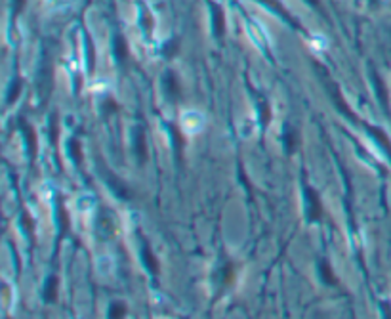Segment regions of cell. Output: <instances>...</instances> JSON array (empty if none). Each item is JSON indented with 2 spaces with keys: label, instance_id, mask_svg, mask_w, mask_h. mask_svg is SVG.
I'll list each match as a JSON object with an SVG mask.
<instances>
[{
  "label": "cell",
  "instance_id": "obj_1",
  "mask_svg": "<svg viewBox=\"0 0 391 319\" xmlns=\"http://www.w3.org/2000/svg\"><path fill=\"white\" fill-rule=\"evenodd\" d=\"M304 199H305V214L309 222H321L322 218V205L321 195L313 189L311 185H304Z\"/></svg>",
  "mask_w": 391,
  "mask_h": 319
},
{
  "label": "cell",
  "instance_id": "obj_2",
  "mask_svg": "<svg viewBox=\"0 0 391 319\" xmlns=\"http://www.w3.org/2000/svg\"><path fill=\"white\" fill-rule=\"evenodd\" d=\"M262 6H266L269 12H273L277 17H281L282 21L286 25H290L292 29H302L300 23H298V19L294 17V14L290 12V10L284 8V4H282L281 0H258Z\"/></svg>",
  "mask_w": 391,
  "mask_h": 319
},
{
  "label": "cell",
  "instance_id": "obj_3",
  "mask_svg": "<svg viewBox=\"0 0 391 319\" xmlns=\"http://www.w3.org/2000/svg\"><path fill=\"white\" fill-rule=\"evenodd\" d=\"M210 10L214 37L216 39H223V35H225V14H223V8L219 4H216V2H210Z\"/></svg>",
  "mask_w": 391,
  "mask_h": 319
},
{
  "label": "cell",
  "instance_id": "obj_4",
  "mask_svg": "<svg viewBox=\"0 0 391 319\" xmlns=\"http://www.w3.org/2000/svg\"><path fill=\"white\" fill-rule=\"evenodd\" d=\"M103 176H105V180H107V185H109L113 193L117 195V197H122V199H130L132 197V192L128 189V185L122 182V180H118L117 176L109 172V168H102Z\"/></svg>",
  "mask_w": 391,
  "mask_h": 319
},
{
  "label": "cell",
  "instance_id": "obj_5",
  "mask_svg": "<svg viewBox=\"0 0 391 319\" xmlns=\"http://www.w3.org/2000/svg\"><path fill=\"white\" fill-rule=\"evenodd\" d=\"M370 79H372V84H374V90H376V96L380 100V104H382L383 111L389 115V98H387V90H385V84H383V80L380 79V75L376 73L374 67H370Z\"/></svg>",
  "mask_w": 391,
  "mask_h": 319
},
{
  "label": "cell",
  "instance_id": "obj_6",
  "mask_svg": "<svg viewBox=\"0 0 391 319\" xmlns=\"http://www.w3.org/2000/svg\"><path fill=\"white\" fill-rule=\"evenodd\" d=\"M165 90H166V96L170 98L172 102H178L181 98V84H180V79H178V75L174 71H166L165 73Z\"/></svg>",
  "mask_w": 391,
  "mask_h": 319
},
{
  "label": "cell",
  "instance_id": "obj_7",
  "mask_svg": "<svg viewBox=\"0 0 391 319\" xmlns=\"http://www.w3.org/2000/svg\"><path fill=\"white\" fill-rule=\"evenodd\" d=\"M17 126L25 136V142H27V147H29V157L35 159L37 157V132H35V128L25 119H17Z\"/></svg>",
  "mask_w": 391,
  "mask_h": 319
},
{
  "label": "cell",
  "instance_id": "obj_8",
  "mask_svg": "<svg viewBox=\"0 0 391 319\" xmlns=\"http://www.w3.org/2000/svg\"><path fill=\"white\" fill-rule=\"evenodd\" d=\"M363 126H365V130L374 138L376 144L380 145L383 151L387 153V157L391 159V142H389V138H387V134L383 132L382 128H376V126H372V124H368V122L367 124H363Z\"/></svg>",
  "mask_w": 391,
  "mask_h": 319
},
{
  "label": "cell",
  "instance_id": "obj_9",
  "mask_svg": "<svg viewBox=\"0 0 391 319\" xmlns=\"http://www.w3.org/2000/svg\"><path fill=\"white\" fill-rule=\"evenodd\" d=\"M141 262H143V266L147 268V271L151 275H158L160 268H158V262H156V256L151 252V248H149L147 245L141 248Z\"/></svg>",
  "mask_w": 391,
  "mask_h": 319
},
{
  "label": "cell",
  "instance_id": "obj_10",
  "mask_svg": "<svg viewBox=\"0 0 391 319\" xmlns=\"http://www.w3.org/2000/svg\"><path fill=\"white\" fill-rule=\"evenodd\" d=\"M136 157L140 159L141 165L147 161V140H145L143 128H138L136 132Z\"/></svg>",
  "mask_w": 391,
  "mask_h": 319
},
{
  "label": "cell",
  "instance_id": "obj_11",
  "mask_svg": "<svg viewBox=\"0 0 391 319\" xmlns=\"http://www.w3.org/2000/svg\"><path fill=\"white\" fill-rule=\"evenodd\" d=\"M319 275H321V281L324 285H329V287L338 285L336 273L332 271V268H330V264L327 262V260H321V262H319Z\"/></svg>",
  "mask_w": 391,
  "mask_h": 319
},
{
  "label": "cell",
  "instance_id": "obj_12",
  "mask_svg": "<svg viewBox=\"0 0 391 319\" xmlns=\"http://www.w3.org/2000/svg\"><path fill=\"white\" fill-rule=\"evenodd\" d=\"M57 293H59V277L57 275H50L44 287V300L46 302H55L57 300Z\"/></svg>",
  "mask_w": 391,
  "mask_h": 319
},
{
  "label": "cell",
  "instance_id": "obj_13",
  "mask_svg": "<svg viewBox=\"0 0 391 319\" xmlns=\"http://www.w3.org/2000/svg\"><path fill=\"white\" fill-rule=\"evenodd\" d=\"M113 52H115V57L120 63L126 61V57H128V44H126V39L122 35H115L113 37Z\"/></svg>",
  "mask_w": 391,
  "mask_h": 319
},
{
  "label": "cell",
  "instance_id": "obj_14",
  "mask_svg": "<svg viewBox=\"0 0 391 319\" xmlns=\"http://www.w3.org/2000/svg\"><path fill=\"white\" fill-rule=\"evenodd\" d=\"M168 130L172 134V145L174 151H176V159L181 161V155H183V147H185V140H183V134H181L178 128L174 124H168Z\"/></svg>",
  "mask_w": 391,
  "mask_h": 319
},
{
  "label": "cell",
  "instance_id": "obj_15",
  "mask_svg": "<svg viewBox=\"0 0 391 319\" xmlns=\"http://www.w3.org/2000/svg\"><path fill=\"white\" fill-rule=\"evenodd\" d=\"M57 222H59V233L65 235L67 230H69V216H67V210L63 207V203H57Z\"/></svg>",
  "mask_w": 391,
  "mask_h": 319
},
{
  "label": "cell",
  "instance_id": "obj_16",
  "mask_svg": "<svg viewBox=\"0 0 391 319\" xmlns=\"http://www.w3.org/2000/svg\"><path fill=\"white\" fill-rule=\"evenodd\" d=\"M67 149H69V155H71V159H73V163L75 165H80L82 163V151H80V142L78 140H69V144H67Z\"/></svg>",
  "mask_w": 391,
  "mask_h": 319
},
{
  "label": "cell",
  "instance_id": "obj_17",
  "mask_svg": "<svg viewBox=\"0 0 391 319\" xmlns=\"http://www.w3.org/2000/svg\"><path fill=\"white\" fill-rule=\"evenodd\" d=\"M298 132L296 130H286V134H284V151L286 153H294L298 147Z\"/></svg>",
  "mask_w": 391,
  "mask_h": 319
},
{
  "label": "cell",
  "instance_id": "obj_18",
  "mask_svg": "<svg viewBox=\"0 0 391 319\" xmlns=\"http://www.w3.org/2000/svg\"><path fill=\"white\" fill-rule=\"evenodd\" d=\"M84 40H86V56H88V73H94L95 69V54H94V42L90 40V37H84Z\"/></svg>",
  "mask_w": 391,
  "mask_h": 319
},
{
  "label": "cell",
  "instance_id": "obj_19",
  "mask_svg": "<svg viewBox=\"0 0 391 319\" xmlns=\"http://www.w3.org/2000/svg\"><path fill=\"white\" fill-rule=\"evenodd\" d=\"M126 313V304L120 302V300H115V302H111L109 306V317L111 319H118L122 317Z\"/></svg>",
  "mask_w": 391,
  "mask_h": 319
},
{
  "label": "cell",
  "instance_id": "obj_20",
  "mask_svg": "<svg viewBox=\"0 0 391 319\" xmlns=\"http://www.w3.org/2000/svg\"><path fill=\"white\" fill-rule=\"evenodd\" d=\"M21 79H16L14 82H12V88H10V92H8V100H6V104L12 105L14 102H16L17 98H19V94H21Z\"/></svg>",
  "mask_w": 391,
  "mask_h": 319
},
{
  "label": "cell",
  "instance_id": "obj_21",
  "mask_svg": "<svg viewBox=\"0 0 391 319\" xmlns=\"http://www.w3.org/2000/svg\"><path fill=\"white\" fill-rule=\"evenodd\" d=\"M258 111H259V122H262V126H267V122H269V119H271V111H269V105H267L266 100H262L258 105Z\"/></svg>",
  "mask_w": 391,
  "mask_h": 319
},
{
  "label": "cell",
  "instance_id": "obj_22",
  "mask_svg": "<svg viewBox=\"0 0 391 319\" xmlns=\"http://www.w3.org/2000/svg\"><path fill=\"white\" fill-rule=\"evenodd\" d=\"M219 277H221V283L223 285H229L233 281V266L231 264H225L221 270H219Z\"/></svg>",
  "mask_w": 391,
  "mask_h": 319
},
{
  "label": "cell",
  "instance_id": "obj_23",
  "mask_svg": "<svg viewBox=\"0 0 391 319\" xmlns=\"http://www.w3.org/2000/svg\"><path fill=\"white\" fill-rule=\"evenodd\" d=\"M178 46H180V40L178 39H174L170 44H165V56H168V57H172L174 54H178Z\"/></svg>",
  "mask_w": 391,
  "mask_h": 319
},
{
  "label": "cell",
  "instance_id": "obj_24",
  "mask_svg": "<svg viewBox=\"0 0 391 319\" xmlns=\"http://www.w3.org/2000/svg\"><path fill=\"white\" fill-rule=\"evenodd\" d=\"M21 222H23L25 232L31 233L32 232V222H29V214H27V212H23V216H21Z\"/></svg>",
  "mask_w": 391,
  "mask_h": 319
},
{
  "label": "cell",
  "instance_id": "obj_25",
  "mask_svg": "<svg viewBox=\"0 0 391 319\" xmlns=\"http://www.w3.org/2000/svg\"><path fill=\"white\" fill-rule=\"evenodd\" d=\"M380 308H382V311H383V315H385V317H391V304L389 302H382V304H380Z\"/></svg>",
  "mask_w": 391,
  "mask_h": 319
},
{
  "label": "cell",
  "instance_id": "obj_26",
  "mask_svg": "<svg viewBox=\"0 0 391 319\" xmlns=\"http://www.w3.org/2000/svg\"><path fill=\"white\" fill-rule=\"evenodd\" d=\"M305 2H307V4H309V6H311V8L319 10V12H321V10H322V6H321V0H305Z\"/></svg>",
  "mask_w": 391,
  "mask_h": 319
}]
</instances>
